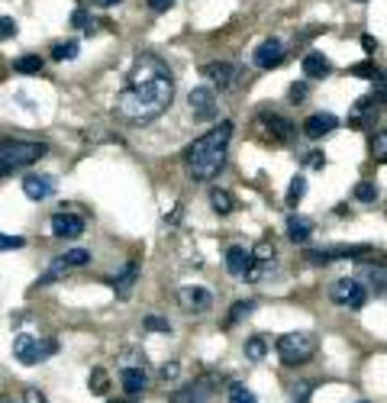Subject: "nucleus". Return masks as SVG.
<instances>
[{
  "instance_id": "nucleus-1",
  "label": "nucleus",
  "mask_w": 387,
  "mask_h": 403,
  "mask_svg": "<svg viewBox=\"0 0 387 403\" xmlns=\"http://www.w3.org/2000/svg\"><path fill=\"white\" fill-rule=\"evenodd\" d=\"M175 100V78L161 58L142 55L136 68L129 71L126 87L116 97V116L126 123H152Z\"/></svg>"
},
{
  "instance_id": "nucleus-2",
  "label": "nucleus",
  "mask_w": 387,
  "mask_h": 403,
  "mask_svg": "<svg viewBox=\"0 0 387 403\" xmlns=\"http://www.w3.org/2000/svg\"><path fill=\"white\" fill-rule=\"evenodd\" d=\"M233 139V123L223 120L216 130L204 132L200 139L188 145V152H184V165H188V175L194 181H210L223 171L226 165V145Z\"/></svg>"
},
{
  "instance_id": "nucleus-3",
  "label": "nucleus",
  "mask_w": 387,
  "mask_h": 403,
  "mask_svg": "<svg viewBox=\"0 0 387 403\" xmlns=\"http://www.w3.org/2000/svg\"><path fill=\"white\" fill-rule=\"evenodd\" d=\"M46 152H49V145H42V142H26V139H0V178L13 175V171H20V168L36 165Z\"/></svg>"
},
{
  "instance_id": "nucleus-4",
  "label": "nucleus",
  "mask_w": 387,
  "mask_h": 403,
  "mask_svg": "<svg viewBox=\"0 0 387 403\" xmlns=\"http://www.w3.org/2000/svg\"><path fill=\"white\" fill-rule=\"evenodd\" d=\"M313 352H317V335L313 333H288L278 339V358L290 368L310 361Z\"/></svg>"
},
{
  "instance_id": "nucleus-5",
  "label": "nucleus",
  "mask_w": 387,
  "mask_h": 403,
  "mask_svg": "<svg viewBox=\"0 0 387 403\" xmlns=\"http://www.w3.org/2000/svg\"><path fill=\"white\" fill-rule=\"evenodd\" d=\"M55 349L59 345L52 342V339H39V335H16L13 339V355L23 361V365H39L42 358L55 355Z\"/></svg>"
},
{
  "instance_id": "nucleus-6",
  "label": "nucleus",
  "mask_w": 387,
  "mask_h": 403,
  "mask_svg": "<svg viewBox=\"0 0 387 403\" xmlns=\"http://www.w3.org/2000/svg\"><path fill=\"white\" fill-rule=\"evenodd\" d=\"M329 297H333L339 306H349V310H358V306H364V300H368L364 284L355 281V278H342V281H336L333 290H329Z\"/></svg>"
},
{
  "instance_id": "nucleus-7",
  "label": "nucleus",
  "mask_w": 387,
  "mask_h": 403,
  "mask_svg": "<svg viewBox=\"0 0 387 403\" xmlns=\"http://www.w3.org/2000/svg\"><path fill=\"white\" fill-rule=\"evenodd\" d=\"M368 245H339V249H310L304 255L310 265H329V261L339 259H358V255H368Z\"/></svg>"
},
{
  "instance_id": "nucleus-8",
  "label": "nucleus",
  "mask_w": 387,
  "mask_h": 403,
  "mask_svg": "<svg viewBox=\"0 0 387 403\" xmlns=\"http://www.w3.org/2000/svg\"><path fill=\"white\" fill-rule=\"evenodd\" d=\"M188 104H190V113H194V120H213L216 116V94H213V87H194V91L188 94Z\"/></svg>"
},
{
  "instance_id": "nucleus-9",
  "label": "nucleus",
  "mask_w": 387,
  "mask_h": 403,
  "mask_svg": "<svg viewBox=\"0 0 387 403\" xmlns=\"http://www.w3.org/2000/svg\"><path fill=\"white\" fill-rule=\"evenodd\" d=\"M284 42L281 39H265L262 46L255 49V55H252V61H255V68H262V71H271V68H278L284 61Z\"/></svg>"
},
{
  "instance_id": "nucleus-10",
  "label": "nucleus",
  "mask_w": 387,
  "mask_h": 403,
  "mask_svg": "<svg viewBox=\"0 0 387 403\" xmlns=\"http://www.w3.org/2000/svg\"><path fill=\"white\" fill-rule=\"evenodd\" d=\"M200 75L204 78H210L220 91H226V87H233L235 84V78H239V68L235 65H229V61H210V65H204L200 68Z\"/></svg>"
},
{
  "instance_id": "nucleus-11",
  "label": "nucleus",
  "mask_w": 387,
  "mask_h": 403,
  "mask_svg": "<svg viewBox=\"0 0 387 403\" xmlns=\"http://www.w3.org/2000/svg\"><path fill=\"white\" fill-rule=\"evenodd\" d=\"M178 304L188 313H207L213 306V297H210V290H204V287H181L178 290Z\"/></svg>"
},
{
  "instance_id": "nucleus-12",
  "label": "nucleus",
  "mask_w": 387,
  "mask_h": 403,
  "mask_svg": "<svg viewBox=\"0 0 387 403\" xmlns=\"http://www.w3.org/2000/svg\"><path fill=\"white\" fill-rule=\"evenodd\" d=\"M84 232V220L78 213H55L52 216V236H59V239H78Z\"/></svg>"
},
{
  "instance_id": "nucleus-13",
  "label": "nucleus",
  "mask_w": 387,
  "mask_h": 403,
  "mask_svg": "<svg viewBox=\"0 0 387 403\" xmlns=\"http://www.w3.org/2000/svg\"><path fill=\"white\" fill-rule=\"evenodd\" d=\"M120 380H123V390H126L129 397L142 394V390L149 388V374H145V368H142V365H123Z\"/></svg>"
},
{
  "instance_id": "nucleus-14",
  "label": "nucleus",
  "mask_w": 387,
  "mask_h": 403,
  "mask_svg": "<svg viewBox=\"0 0 387 403\" xmlns=\"http://www.w3.org/2000/svg\"><path fill=\"white\" fill-rule=\"evenodd\" d=\"M336 126H339V120H336L333 113H313L304 120V136L307 139H323V136H329Z\"/></svg>"
},
{
  "instance_id": "nucleus-15",
  "label": "nucleus",
  "mask_w": 387,
  "mask_h": 403,
  "mask_svg": "<svg viewBox=\"0 0 387 403\" xmlns=\"http://www.w3.org/2000/svg\"><path fill=\"white\" fill-rule=\"evenodd\" d=\"M52 190H55V181L49 175H30V178H23V194L30 200H46V197H52Z\"/></svg>"
},
{
  "instance_id": "nucleus-16",
  "label": "nucleus",
  "mask_w": 387,
  "mask_h": 403,
  "mask_svg": "<svg viewBox=\"0 0 387 403\" xmlns=\"http://www.w3.org/2000/svg\"><path fill=\"white\" fill-rule=\"evenodd\" d=\"M258 123H262L278 142H288V139L294 136V123L284 120V116H278V113H262L258 116Z\"/></svg>"
},
{
  "instance_id": "nucleus-17",
  "label": "nucleus",
  "mask_w": 387,
  "mask_h": 403,
  "mask_svg": "<svg viewBox=\"0 0 387 403\" xmlns=\"http://www.w3.org/2000/svg\"><path fill=\"white\" fill-rule=\"evenodd\" d=\"M210 400V388H207V380H194L188 388H178L171 394V403H207Z\"/></svg>"
},
{
  "instance_id": "nucleus-18",
  "label": "nucleus",
  "mask_w": 387,
  "mask_h": 403,
  "mask_svg": "<svg viewBox=\"0 0 387 403\" xmlns=\"http://www.w3.org/2000/svg\"><path fill=\"white\" fill-rule=\"evenodd\" d=\"M136 278H139V265H136V261H126V265H123V271L116 274L113 281H110L120 300H126V297L133 294V287H136Z\"/></svg>"
},
{
  "instance_id": "nucleus-19",
  "label": "nucleus",
  "mask_w": 387,
  "mask_h": 403,
  "mask_svg": "<svg viewBox=\"0 0 387 403\" xmlns=\"http://www.w3.org/2000/svg\"><path fill=\"white\" fill-rule=\"evenodd\" d=\"M333 71L329 58L323 52H307L304 55V78H326Z\"/></svg>"
},
{
  "instance_id": "nucleus-20",
  "label": "nucleus",
  "mask_w": 387,
  "mask_h": 403,
  "mask_svg": "<svg viewBox=\"0 0 387 403\" xmlns=\"http://www.w3.org/2000/svg\"><path fill=\"white\" fill-rule=\"evenodd\" d=\"M249 261H252V255H249V249H242V245H233V249L226 252V271L229 274H245V268H249Z\"/></svg>"
},
{
  "instance_id": "nucleus-21",
  "label": "nucleus",
  "mask_w": 387,
  "mask_h": 403,
  "mask_svg": "<svg viewBox=\"0 0 387 403\" xmlns=\"http://www.w3.org/2000/svg\"><path fill=\"white\" fill-rule=\"evenodd\" d=\"M310 236H313V223L310 220H304V216H288V239L290 242L304 245Z\"/></svg>"
},
{
  "instance_id": "nucleus-22",
  "label": "nucleus",
  "mask_w": 387,
  "mask_h": 403,
  "mask_svg": "<svg viewBox=\"0 0 387 403\" xmlns=\"http://www.w3.org/2000/svg\"><path fill=\"white\" fill-rule=\"evenodd\" d=\"M210 206L220 216H226V213H233V210H235V197L229 194V190H223V187H213L210 190Z\"/></svg>"
},
{
  "instance_id": "nucleus-23",
  "label": "nucleus",
  "mask_w": 387,
  "mask_h": 403,
  "mask_svg": "<svg viewBox=\"0 0 387 403\" xmlns=\"http://www.w3.org/2000/svg\"><path fill=\"white\" fill-rule=\"evenodd\" d=\"M65 274H68V265H65V259H55L52 265H49V271L39 278V287H46V284L59 281V278H65Z\"/></svg>"
},
{
  "instance_id": "nucleus-24",
  "label": "nucleus",
  "mask_w": 387,
  "mask_h": 403,
  "mask_svg": "<svg viewBox=\"0 0 387 403\" xmlns=\"http://www.w3.org/2000/svg\"><path fill=\"white\" fill-rule=\"evenodd\" d=\"M13 68L20 71V75H36V71H42V58H39V55H23V58L13 61Z\"/></svg>"
},
{
  "instance_id": "nucleus-25",
  "label": "nucleus",
  "mask_w": 387,
  "mask_h": 403,
  "mask_svg": "<svg viewBox=\"0 0 387 403\" xmlns=\"http://www.w3.org/2000/svg\"><path fill=\"white\" fill-rule=\"evenodd\" d=\"M252 310H255V300H235V304H233V313L226 316V326H235V323L242 320V316H249Z\"/></svg>"
},
{
  "instance_id": "nucleus-26",
  "label": "nucleus",
  "mask_w": 387,
  "mask_h": 403,
  "mask_svg": "<svg viewBox=\"0 0 387 403\" xmlns=\"http://www.w3.org/2000/svg\"><path fill=\"white\" fill-rule=\"evenodd\" d=\"M245 355H249L252 361H262V358L268 355V342L262 339V335H252L249 342H245Z\"/></svg>"
},
{
  "instance_id": "nucleus-27",
  "label": "nucleus",
  "mask_w": 387,
  "mask_h": 403,
  "mask_svg": "<svg viewBox=\"0 0 387 403\" xmlns=\"http://www.w3.org/2000/svg\"><path fill=\"white\" fill-rule=\"evenodd\" d=\"M78 55V42L71 39V42H55L52 46V58L55 61H71Z\"/></svg>"
},
{
  "instance_id": "nucleus-28",
  "label": "nucleus",
  "mask_w": 387,
  "mask_h": 403,
  "mask_svg": "<svg viewBox=\"0 0 387 403\" xmlns=\"http://www.w3.org/2000/svg\"><path fill=\"white\" fill-rule=\"evenodd\" d=\"M91 390L97 397H104L106 390H110V378H106L104 368H94V371H91Z\"/></svg>"
},
{
  "instance_id": "nucleus-29",
  "label": "nucleus",
  "mask_w": 387,
  "mask_h": 403,
  "mask_svg": "<svg viewBox=\"0 0 387 403\" xmlns=\"http://www.w3.org/2000/svg\"><path fill=\"white\" fill-rule=\"evenodd\" d=\"M355 200H362V204H374V200H378V187H374L371 181H358L355 184Z\"/></svg>"
},
{
  "instance_id": "nucleus-30",
  "label": "nucleus",
  "mask_w": 387,
  "mask_h": 403,
  "mask_svg": "<svg viewBox=\"0 0 387 403\" xmlns=\"http://www.w3.org/2000/svg\"><path fill=\"white\" fill-rule=\"evenodd\" d=\"M61 259H65V265H68V268H81V265L91 261V252H87V249H71V252H65Z\"/></svg>"
},
{
  "instance_id": "nucleus-31",
  "label": "nucleus",
  "mask_w": 387,
  "mask_h": 403,
  "mask_svg": "<svg viewBox=\"0 0 387 403\" xmlns=\"http://www.w3.org/2000/svg\"><path fill=\"white\" fill-rule=\"evenodd\" d=\"M229 403H258V400H255V394H252L249 388L233 384V388H229Z\"/></svg>"
},
{
  "instance_id": "nucleus-32",
  "label": "nucleus",
  "mask_w": 387,
  "mask_h": 403,
  "mask_svg": "<svg viewBox=\"0 0 387 403\" xmlns=\"http://www.w3.org/2000/svg\"><path fill=\"white\" fill-rule=\"evenodd\" d=\"M142 326L145 329H149V333H171V323H168V320H161V316H155V313H149V316H145V320H142Z\"/></svg>"
},
{
  "instance_id": "nucleus-33",
  "label": "nucleus",
  "mask_w": 387,
  "mask_h": 403,
  "mask_svg": "<svg viewBox=\"0 0 387 403\" xmlns=\"http://www.w3.org/2000/svg\"><path fill=\"white\" fill-rule=\"evenodd\" d=\"M304 194H307V181H304V175H297L294 181H290V187H288V204L294 206L297 200L304 197Z\"/></svg>"
},
{
  "instance_id": "nucleus-34",
  "label": "nucleus",
  "mask_w": 387,
  "mask_h": 403,
  "mask_svg": "<svg viewBox=\"0 0 387 403\" xmlns=\"http://www.w3.org/2000/svg\"><path fill=\"white\" fill-rule=\"evenodd\" d=\"M313 394V384L310 380H300V384H294V390H290V403H307Z\"/></svg>"
},
{
  "instance_id": "nucleus-35",
  "label": "nucleus",
  "mask_w": 387,
  "mask_h": 403,
  "mask_svg": "<svg viewBox=\"0 0 387 403\" xmlns=\"http://www.w3.org/2000/svg\"><path fill=\"white\" fill-rule=\"evenodd\" d=\"M352 75L355 78H381V71L374 68V61H358V65H352Z\"/></svg>"
},
{
  "instance_id": "nucleus-36",
  "label": "nucleus",
  "mask_w": 387,
  "mask_h": 403,
  "mask_svg": "<svg viewBox=\"0 0 387 403\" xmlns=\"http://www.w3.org/2000/svg\"><path fill=\"white\" fill-rule=\"evenodd\" d=\"M71 23H75V26H81L84 32H94V23H91V16L84 13V10H75V13H71Z\"/></svg>"
},
{
  "instance_id": "nucleus-37",
  "label": "nucleus",
  "mask_w": 387,
  "mask_h": 403,
  "mask_svg": "<svg viewBox=\"0 0 387 403\" xmlns=\"http://www.w3.org/2000/svg\"><path fill=\"white\" fill-rule=\"evenodd\" d=\"M16 36V20L13 16H0V39Z\"/></svg>"
},
{
  "instance_id": "nucleus-38",
  "label": "nucleus",
  "mask_w": 387,
  "mask_h": 403,
  "mask_svg": "<svg viewBox=\"0 0 387 403\" xmlns=\"http://www.w3.org/2000/svg\"><path fill=\"white\" fill-rule=\"evenodd\" d=\"M171 7H175V0H149V10H152V13H168Z\"/></svg>"
},
{
  "instance_id": "nucleus-39",
  "label": "nucleus",
  "mask_w": 387,
  "mask_h": 403,
  "mask_svg": "<svg viewBox=\"0 0 387 403\" xmlns=\"http://www.w3.org/2000/svg\"><path fill=\"white\" fill-rule=\"evenodd\" d=\"M4 249H23V239H20V236H13V239L0 236V252H4Z\"/></svg>"
},
{
  "instance_id": "nucleus-40",
  "label": "nucleus",
  "mask_w": 387,
  "mask_h": 403,
  "mask_svg": "<svg viewBox=\"0 0 387 403\" xmlns=\"http://www.w3.org/2000/svg\"><path fill=\"white\" fill-rule=\"evenodd\" d=\"M371 149H374V155H378V159H384V152H387V136H384V132H378V139H374Z\"/></svg>"
},
{
  "instance_id": "nucleus-41",
  "label": "nucleus",
  "mask_w": 387,
  "mask_h": 403,
  "mask_svg": "<svg viewBox=\"0 0 387 403\" xmlns=\"http://www.w3.org/2000/svg\"><path fill=\"white\" fill-rule=\"evenodd\" d=\"M307 94H310V87H307V84H290V100H304Z\"/></svg>"
},
{
  "instance_id": "nucleus-42",
  "label": "nucleus",
  "mask_w": 387,
  "mask_h": 403,
  "mask_svg": "<svg viewBox=\"0 0 387 403\" xmlns=\"http://www.w3.org/2000/svg\"><path fill=\"white\" fill-rule=\"evenodd\" d=\"M307 165L310 168H323L326 161H323V152H307Z\"/></svg>"
},
{
  "instance_id": "nucleus-43",
  "label": "nucleus",
  "mask_w": 387,
  "mask_h": 403,
  "mask_svg": "<svg viewBox=\"0 0 387 403\" xmlns=\"http://www.w3.org/2000/svg\"><path fill=\"white\" fill-rule=\"evenodd\" d=\"M161 378H178V365H175V361H171V365H165V368H161Z\"/></svg>"
},
{
  "instance_id": "nucleus-44",
  "label": "nucleus",
  "mask_w": 387,
  "mask_h": 403,
  "mask_svg": "<svg viewBox=\"0 0 387 403\" xmlns=\"http://www.w3.org/2000/svg\"><path fill=\"white\" fill-rule=\"evenodd\" d=\"M26 403H46V397L39 394V390H26Z\"/></svg>"
},
{
  "instance_id": "nucleus-45",
  "label": "nucleus",
  "mask_w": 387,
  "mask_h": 403,
  "mask_svg": "<svg viewBox=\"0 0 387 403\" xmlns=\"http://www.w3.org/2000/svg\"><path fill=\"white\" fill-rule=\"evenodd\" d=\"M362 46L368 49V52H374V49H378V39H374V36H362Z\"/></svg>"
},
{
  "instance_id": "nucleus-46",
  "label": "nucleus",
  "mask_w": 387,
  "mask_h": 403,
  "mask_svg": "<svg viewBox=\"0 0 387 403\" xmlns=\"http://www.w3.org/2000/svg\"><path fill=\"white\" fill-rule=\"evenodd\" d=\"M97 7H116V4H123V0H94Z\"/></svg>"
},
{
  "instance_id": "nucleus-47",
  "label": "nucleus",
  "mask_w": 387,
  "mask_h": 403,
  "mask_svg": "<svg viewBox=\"0 0 387 403\" xmlns=\"http://www.w3.org/2000/svg\"><path fill=\"white\" fill-rule=\"evenodd\" d=\"M4 403H20V400H4Z\"/></svg>"
},
{
  "instance_id": "nucleus-48",
  "label": "nucleus",
  "mask_w": 387,
  "mask_h": 403,
  "mask_svg": "<svg viewBox=\"0 0 387 403\" xmlns=\"http://www.w3.org/2000/svg\"><path fill=\"white\" fill-rule=\"evenodd\" d=\"M358 4H364V0H358Z\"/></svg>"
}]
</instances>
